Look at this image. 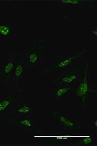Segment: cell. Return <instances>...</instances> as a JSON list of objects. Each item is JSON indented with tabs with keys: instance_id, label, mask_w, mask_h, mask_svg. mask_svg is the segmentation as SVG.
I'll use <instances>...</instances> for the list:
<instances>
[{
	"instance_id": "1",
	"label": "cell",
	"mask_w": 97,
	"mask_h": 146,
	"mask_svg": "<svg viewBox=\"0 0 97 146\" xmlns=\"http://www.w3.org/2000/svg\"><path fill=\"white\" fill-rule=\"evenodd\" d=\"M84 66L81 78L74 86L72 96L78 98L83 107H85L91 101L96 88L91 83V70L88 63Z\"/></svg>"
},
{
	"instance_id": "2",
	"label": "cell",
	"mask_w": 97,
	"mask_h": 146,
	"mask_svg": "<svg viewBox=\"0 0 97 146\" xmlns=\"http://www.w3.org/2000/svg\"><path fill=\"white\" fill-rule=\"evenodd\" d=\"M83 65H77L69 70L59 73L58 77L53 80L56 85L74 87L80 80L83 72Z\"/></svg>"
},
{
	"instance_id": "3",
	"label": "cell",
	"mask_w": 97,
	"mask_h": 146,
	"mask_svg": "<svg viewBox=\"0 0 97 146\" xmlns=\"http://www.w3.org/2000/svg\"><path fill=\"white\" fill-rule=\"evenodd\" d=\"M86 50L83 49L80 52L73 55H66L65 57L59 58L58 60H56L55 61H54L52 65L48 67L47 70L48 72H52L57 69L64 70L63 71L70 70L74 67L75 63L78 59L82 58Z\"/></svg>"
},
{
	"instance_id": "4",
	"label": "cell",
	"mask_w": 97,
	"mask_h": 146,
	"mask_svg": "<svg viewBox=\"0 0 97 146\" xmlns=\"http://www.w3.org/2000/svg\"><path fill=\"white\" fill-rule=\"evenodd\" d=\"M52 116L54 119L58 122L64 129L66 130L78 129V121L63 112L58 111H54L52 112Z\"/></svg>"
},
{
	"instance_id": "5",
	"label": "cell",
	"mask_w": 97,
	"mask_h": 146,
	"mask_svg": "<svg viewBox=\"0 0 97 146\" xmlns=\"http://www.w3.org/2000/svg\"><path fill=\"white\" fill-rule=\"evenodd\" d=\"M58 85V86L55 87L53 89L52 95L54 98L56 99H60L67 96L72 95L74 87L64 86Z\"/></svg>"
},
{
	"instance_id": "6",
	"label": "cell",
	"mask_w": 97,
	"mask_h": 146,
	"mask_svg": "<svg viewBox=\"0 0 97 146\" xmlns=\"http://www.w3.org/2000/svg\"><path fill=\"white\" fill-rule=\"evenodd\" d=\"M43 43L38 42L36 44V46L32 50L29 56V61L31 65H35L41 57V54L43 51Z\"/></svg>"
},
{
	"instance_id": "7",
	"label": "cell",
	"mask_w": 97,
	"mask_h": 146,
	"mask_svg": "<svg viewBox=\"0 0 97 146\" xmlns=\"http://www.w3.org/2000/svg\"><path fill=\"white\" fill-rule=\"evenodd\" d=\"M59 3L65 6H85L94 7V1L87 0H60Z\"/></svg>"
},
{
	"instance_id": "8",
	"label": "cell",
	"mask_w": 97,
	"mask_h": 146,
	"mask_svg": "<svg viewBox=\"0 0 97 146\" xmlns=\"http://www.w3.org/2000/svg\"><path fill=\"white\" fill-rule=\"evenodd\" d=\"M19 59L18 64L15 68L14 72V76L16 79V84L19 83V80L21 76L23 74L24 71L23 65V56L22 55H19Z\"/></svg>"
},
{
	"instance_id": "9",
	"label": "cell",
	"mask_w": 97,
	"mask_h": 146,
	"mask_svg": "<svg viewBox=\"0 0 97 146\" xmlns=\"http://www.w3.org/2000/svg\"><path fill=\"white\" fill-rule=\"evenodd\" d=\"M14 60L13 58H11L4 69L3 73L5 80L7 82H9L10 80V76L11 72L14 68Z\"/></svg>"
},
{
	"instance_id": "10",
	"label": "cell",
	"mask_w": 97,
	"mask_h": 146,
	"mask_svg": "<svg viewBox=\"0 0 97 146\" xmlns=\"http://www.w3.org/2000/svg\"><path fill=\"white\" fill-rule=\"evenodd\" d=\"M94 137L92 135L85 136L81 138L76 143L72 144L71 145L72 146H87L93 143L94 142Z\"/></svg>"
},
{
	"instance_id": "11",
	"label": "cell",
	"mask_w": 97,
	"mask_h": 146,
	"mask_svg": "<svg viewBox=\"0 0 97 146\" xmlns=\"http://www.w3.org/2000/svg\"><path fill=\"white\" fill-rule=\"evenodd\" d=\"M30 111V108L26 104L23 105V106L16 110V112L17 113H20V114H28Z\"/></svg>"
},
{
	"instance_id": "12",
	"label": "cell",
	"mask_w": 97,
	"mask_h": 146,
	"mask_svg": "<svg viewBox=\"0 0 97 146\" xmlns=\"http://www.w3.org/2000/svg\"><path fill=\"white\" fill-rule=\"evenodd\" d=\"M11 99L5 100L0 102V112H3L10 105Z\"/></svg>"
},
{
	"instance_id": "13",
	"label": "cell",
	"mask_w": 97,
	"mask_h": 146,
	"mask_svg": "<svg viewBox=\"0 0 97 146\" xmlns=\"http://www.w3.org/2000/svg\"><path fill=\"white\" fill-rule=\"evenodd\" d=\"M10 29L6 25H0V33L4 36H8L10 34Z\"/></svg>"
},
{
	"instance_id": "14",
	"label": "cell",
	"mask_w": 97,
	"mask_h": 146,
	"mask_svg": "<svg viewBox=\"0 0 97 146\" xmlns=\"http://www.w3.org/2000/svg\"><path fill=\"white\" fill-rule=\"evenodd\" d=\"M17 123H19L21 125L27 127H32L33 125V124L32 122L31 121L28 119H26L23 120H21L20 121H17Z\"/></svg>"
},
{
	"instance_id": "15",
	"label": "cell",
	"mask_w": 97,
	"mask_h": 146,
	"mask_svg": "<svg viewBox=\"0 0 97 146\" xmlns=\"http://www.w3.org/2000/svg\"><path fill=\"white\" fill-rule=\"evenodd\" d=\"M97 27L94 26V27H92V36H95L96 37H97Z\"/></svg>"
},
{
	"instance_id": "16",
	"label": "cell",
	"mask_w": 97,
	"mask_h": 146,
	"mask_svg": "<svg viewBox=\"0 0 97 146\" xmlns=\"http://www.w3.org/2000/svg\"><path fill=\"white\" fill-rule=\"evenodd\" d=\"M97 119H94V121L92 123V126L94 127V129H97Z\"/></svg>"
}]
</instances>
